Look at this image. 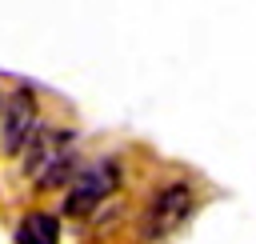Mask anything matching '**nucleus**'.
I'll return each instance as SVG.
<instances>
[{"instance_id":"nucleus-4","label":"nucleus","mask_w":256,"mask_h":244,"mask_svg":"<svg viewBox=\"0 0 256 244\" xmlns=\"http://www.w3.org/2000/svg\"><path fill=\"white\" fill-rule=\"evenodd\" d=\"M36 132V96L32 88H16L8 100H0V152L16 156Z\"/></svg>"},{"instance_id":"nucleus-2","label":"nucleus","mask_w":256,"mask_h":244,"mask_svg":"<svg viewBox=\"0 0 256 244\" xmlns=\"http://www.w3.org/2000/svg\"><path fill=\"white\" fill-rule=\"evenodd\" d=\"M188 216H192V188H188V184H164V188L148 200V208H144V216H140V240H164V236H172Z\"/></svg>"},{"instance_id":"nucleus-1","label":"nucleus","mask_w":256,"mask_h":244,"mask_svg":"<svg viewBox=\"0 0 256 244\" xmlns=\"http://www.w3.org/2000/svg\"><path fill=\"white\" fill-rule=\"evenodd\" d=\"M20 152H24V172L36 180V188H56L72 172V132L36 128Z\"/></svg>"},{"instance_id":"nucleus-5","label":"nucleus","mask_w":256,"mask_h":244,"mask_svg":"<svg viewBox=\"0 0 256 244\" xmlns=\"http://www.w3.org/2000/svg\"><path fill=\"white\" fill-rule=\"evenodd\" d=\"M16 244H60V220L52 212H28L16 224Z\"/></svg>"},{"instance_id":"nucleus-3","label":"nucleus","mask_w":256,"mask_h":244,"mask_svg":"<svg viewBox=\"0 0 256 244\" xmlns=\"http://www.w3.org/2000/svg\"><path fill=\"white\" fill-rule=\"evenodd\" d=\"M116 188H120V168H116V160H96V164H88V168L76 172V180H72V188H68V200H64V212H68V216H88V212H96Z\"/></svg>"}]
</instances>
